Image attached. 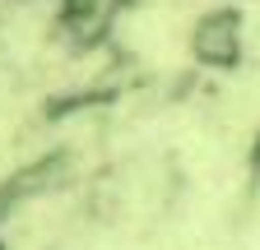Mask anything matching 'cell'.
Returning a JSON list of instances; mask_svg holds the SVG:
<instances>
[{
  "label": "cell",
  "mask_w": 260,
  "mask_h": 250,
  "mask_svg": "<svg viewBox=\"0 0 260 250\" xmlns=\"http://www.w3.org/2000/svg\"><path fill=\"white\" fill-rule=\"evenodd\" d=\"M251 162H255V172H260V135H255V144H251Z\"/></svg>",
  "instance_id": "cell-2"
},
{
  "label": "cell",
  "mask_w": 260,
  "mask_h": 250,
  "mask_svg": "<svg viewBox=\"0 0 260 250\" xmlns=\"http://www.w3.org/2000/svg\"><path fill=\"white\" fill-rule=\"evenodd\" d=\"M246 51V23L237 10H205L190 23V56L205 70H237Z\"/></svg>",
  "instance_id": "cell-1"
}]
</instances>
